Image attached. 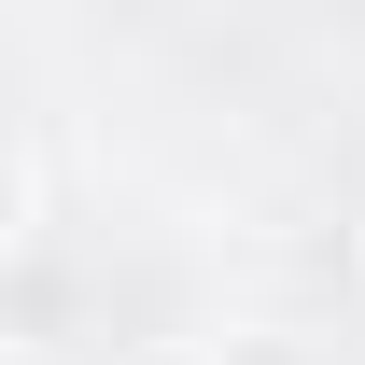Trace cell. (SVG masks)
<instances>
[{
	"label": "cell",
	"mask_w": 365,
	"mask_h": 365,
	"mask_svg": "<svg viewBox=\"0 0 365 365\" xmlns=\"http://www.w3.org/2000/svg\"><path fill=\"white\" fill-rule=\"evenodd\" d=\"M29 239H43V127L0 140V253H29Z\"/></svg>",
	"instance_id": "6da1fadb"
},
{
	"label": "cell",
	"mask_w": 365,
	"mask_h": 365,
	"mask_svg": "<svg viewBox=\"0 0 365 365\" xmlns=\"http://www.w3.org/2000/svg\"><path fill=\"white\" fill-rule=\"evenodd\" d=\"M211 365H337L309 323H211Z\"/></svg>",
	"instance_id": "7a4b0ae2"
}]
</instances>
